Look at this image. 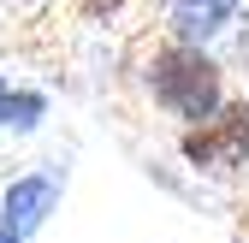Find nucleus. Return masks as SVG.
Returning <instances> with one entry per match:
<instances>
[{"mask_svg": "<svg viewBox=\"0 0 249 243\" xmlns=\"http://www.w3.org/2000/svg\"><path fill=\"white\" fill-rule=\"evenodd\" d=\"M119 6H124V0H77V12H83V18H113Z\"/></svg>", "mask_w": 249, "mask_h": 243, "instance_id": "nucleus-5", "label": "nucleus"}, {"mask_svg": "<svg viewBox=\"0 0 249 243\" xmlns=\"http://www.w3.org/2000/svg\"><path fill=\"white\" fill-rule=\"evenodd\" d=\"M0 243H24V237H18V231H6V226H0Z\"/></svg>", "mask_w": 249, "mask_h": 243, "instance_id": "nucleus-6", "label": "nucleus"}, {"mask_svg": "<svg viewBox=\"0 0 249 243\" xmlns=\"http://www.w3.org/2000/svg\"><path fill=\"white\" fill-rule=\"evenodd\" d=\"M184 160L196 172H243L249 166V101H226L220 113H208L202 125H184Z\"/></svg>", "mask_w": 249, "mask_h": 243, "instance_id": "nucleus-2", "label": "nucleus"}, {"mask_svg": "<svg viewBox=\"0 0 249 243\" xmlns=\"http://www.w3.org/2000/svg\"><path fill=\"white\" fill-rule=\"evenodd\" d=\"M237 18V0H172L166 6V30H172V42H213L220 30H231Z\"/></svg>", "mask_w": 249, "mask_h": 243, "instance_id": "nucleus-4", "label": "nucleus"}, {"mask_svg": "<svg viewBox=\"0 0 249 243\" xmlns=\"http://www.w3.org/2000/svg\"><path fill=\"white\" fill-rule=\"evenodd\" d=\"M53 196H59L53 172L12 178V184H6V196H0V226H6V231H18V237H30V231H36V226L53 214Z\"/></svg>", "mask_w": 249, "mask_h": 243, "instance_id": "nucleus-3", "label": "nucleus"}, {"mask_svg": "<svg viewBox=\"0 0 249 243\" xmlns=\"http://www.w3.org/2000/svg\"><path fill=\"white\" fill-rule=\"evenodd\" d=\"M142 83H148L154 107H166L172 119H184V125H202L208 113L226 107V71L213 66L196 42H166L148 59Z\"/></svg>", "mask_w": 249, "mask_h": 243, "instance_id": "nucleus-1", "label": "nucleus"}, {"mask_svg": "<svg viewBox=\"0 0 249 243\" xmlns=\"http://www.w3.org/2000/svg\"><path fill=\"white\" fill-rule=\"evenodd\" d=\"M237 53H243V59H249V30H243V42H237Z\"/></svg>", "mask_w": 249, "mask_h": 243, "instance_id": "nucleus-7", "label": "nucleus"}]
</instances>
